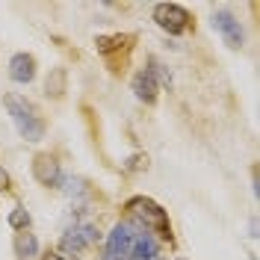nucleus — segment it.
Returning <instances> with one entry per match:
<instances>
[{"instance_id": "11", "label": "nucleus", "mask_w": 260, "mask_h": 260, "mask_svg": "<svg viewBox=\"0 0 260 260\" xmlns=\"http://www.w3.org/2000/svg\"><path fill=\"white\" fill-rule=\"evenodd\" d=\"M130 42H133V36H121V32H115V36H101V39H98V53L110 56V53L118 50V48H130Z\"/></svg>"}, {"instance_id": "1", "label": "nucleus", "mask_w": 260, "mask_h": 260, "mask_svg": "<svg viewBox=\"0 0 260 260\" xmlns=\"http://www.w3.org/2000/svg\"><path fill=\"white\" fill-rule=\"evenodd\" d=\"M3 107L9 110V118H12L15 130L21 133V139H27V142H39V139L45 136V121H42L39 110L32 107L27 98L3 95Z\"/></svg>"}, {"instance_id": "6", "label": "nucleus", "mask_w": 260, "mask_h": 260, "mask_svg": "<svg viewBox=\"0 0 260 260\" xmlns=\"http://www.w3.org/2000/svg\"><path fill=\"white\" fill-rule=\"evenodd\" d=\"M98 240V231L95 225H89V222H83V225H74V228H68L62 234V251L65 254H80L86 245H92Z\"/></svg>"}, {"instance_id": "14", "label": "nucleus", "mask_w": 260, "mask_h": 260, "mask_svg": "<svg viewBox=\"0 0 260 260\" xmlns=\"http://www.w3.org/2000/svg\"><path fill=\"white\" fill-rule=\"evenodd\" d=\"M27 225H30V213L24 210V207H15V210L9 213V228H15V231H24Z\"/></svg>"}, {"instance_id": "9", "label": "nucleus", "mask_w": 260, "mask_h": 260, "mask_svg": "<svg viewBox=\"0 0 260 260\" xmlns=\"http://www.w3.org/2000/svg\"><path fill=\"white\" fill-rule=\"evenodd\" d=\"M9 77L15 83H30L36 77V59L30 53H15L9 59Z\"/></svg>"}, {"instance_id": "10", "label": "nucleus", "mask_w": 260, "mask_h": 260, "mask_svg": "<svg viewBox=\"0 0 260 260\" xmlns=\"http://www.w3.org/2000/svg\"><path fill=\"white\" fill-rule=\"evenodd\" d=\"M154 257H157V240L145 231H139L124 260H154Z\"/></svg>"}, {"instance_id": "15", "label": "nucleus", "mask_w": 260, "mask_h": 260, "mask_svg": "<svg viewBox=\"0 0 260 260\" xmlns=\"http://www.w3.org/2000/svg\"><path fill=\"white\" fill-rule=\"evenodd\" d=\"M0 189H3V192H9V175L3 172V166H0Z\"/></svg>"}, {"instance_id": "7", "label": "nucleus", "mask_w": 260, "mask_h": 260, "mask_svg": "<svg viewBox=\"0 0 260 260\" xmlns=\"http://www.w3.org/2000/svg\"><path fill=\"white\" fill-rule=\"evenodd\" d=\"M157 92H160V80H157V68H154V59H151L148 68H142L133 77V95L139 98V101H145V104H154Z\"/></svg>"}, {"instance_id": "8", "label": "nucleus", "mask_w": 260, "mask_h": 260, "mask_svg": "<svg viewBox=\"0 0 260 260\" xmlns=\"http://www.w3.org/2000/svg\"><path fill=\"white\" fill-rule=\"evenodd\" d=\"M32 178L45 186H56L62 180V172H59V162L53 160L50 154H36L32 160Z\"/></svg>"}, {"instance_id": "3", "label": "nucleus", "mask_w": 260, "mask_h": 260, "mask_svg": "<svg viewBox=\"0 0 260 260\" xmlns=\"http://www.w3.org/2000/svg\"><path fill=\"white\" fill-rule=\"evenodd\" d=\"M154 21L169 36H180V32L189 30V12L180 3H157L154 6Z\"/></svg>"}, {"instance_id": "4", "label": "nucleus", "mask_w": 260, "mask_h": 260, "mask_svg": "<svg viewBox=\"0 0 260 260\" xmlns=\"http://www.w3.org/2000/svg\"><path fill=\"white\" fill-rule=\"evenodd\" d=\"M213 30L219 32L222 39H225V45L228 48H243V42H245V32H243V24L234 18V12H228V9H216L213 12Z\"/></svg>"}, {"instance_id": "2", "label": "nucleus", "mask_w": 260, "mask_h": 260, "mask_svg": "<svg viewBox=\"0 0 260 260\" xmlns=\"http://www.w3.org/2000/svg\"><path fill=\"white\" fill-rule=\"evenodd\" d=\"M127 210H130V216H133L139 225H145V231L157 234V237H162V240L172 237L169 216H166V210H162L157 201H151V198H145V195H136V198H130L127 201Z\"/></svg>"}, {"instance_id": "16", "label": "nucleus", "mask_w": 260, "mask_h": 260, "mask_svg": "<svg viewBox=\"0 0 260 260\" xmlns=\"http://www.w3.org/2000/svg\"><path fill=\"white\" fill-rule=\"evenodd\" d=\"M45 260H65V257H62V254H56V251H50V254H48Z\"/></svg>"}, {"instance_id": "13", "label": "nucleus", "mask_w": 260, "mask_h": 260, "mask_svg": "<svg viewBox=\"0 0 260 260\" xmlns=\"http://www.w3.org/2000/svg\"><path fill=\"white\" fill-rule=\"evenodd\" d=\"M62 92H65V71L56 68V71H50V77H48V95L59 98Z\"/></svg>"}, {"instance_id": "12", "label": "nucleus", "mask_w": 260, "mask_h": 260, "mask_svg": "<svg viewBox=\"0 0 260 260\" xmlns=\"http://www.w3.org/2000/svg\"><path fill=\"white\" fill-rule=\"evenodd\" d=\"M36 251H39V240L32 237V234H18L15 237V254L18 257H36Z\"/></svg>"}, {"instance_id": "5", "label": "nucleus", "mask_w": 260, "mask_h": 260, "mask_svg": "<svg viewBox=\"0 0 260 260\" xmlns=\"http://www.w3.org/2000/svg\"><path fill=\"white\" fill-rule=\"evenodd\" d=\"M136 228L130 225V222H118V225L110 231V237H107V257L104 260H124L130 251V245L136 240Z\"/></svg>"}]
</instances>
